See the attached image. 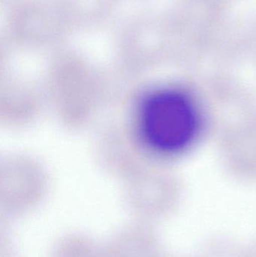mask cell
I'll return each instance as SVG.
<instances>
[{
    "instance_id": "obj_1",
    "label": "cell",
    "mask_w": 256,
    "mask_h": 257,
    "mask_svg": "<svg viewBox=\"0 0 256 257\" xmlns=\"http://www.w3.org/2000/svg\"><path fill=\"white\" fill-rule=\"evenodd\" d=\"M180 99L169 93L158 94L149 98L140 110V128L155 148H178L190 135L192 114Z\"/></svg>"
},
{
    "instance_id": "obj_2",
    "label": "cell",
    "mask_w": 256,
    "mask_h": 257,
    "mask_svg": "<svg viewBox=\"0 0 256 257\" xmlns=\"http://www.w3.org/2000/svg\"><path fill=\"white\" fill-rule=\"evenodd\" d=\"M153 237L141 226H131L110 241L104 257H156Z\"/></svg>"
},
{
    "instance_id": "obj_3",
    "label": "cell",
    "mask_w": 256,
    "mask_h": 257,
    "mask_svg": "<svg viewBox=\"0 0 256 257\" xmlns=\"http://www.w3.org/2000/svg\"><path fill=\"white\" fill-rule=\"evenodd\" d=\"M51 257H104V253L88 238L71 235L56 245Z\"/></svg>"
}]
</instances>
